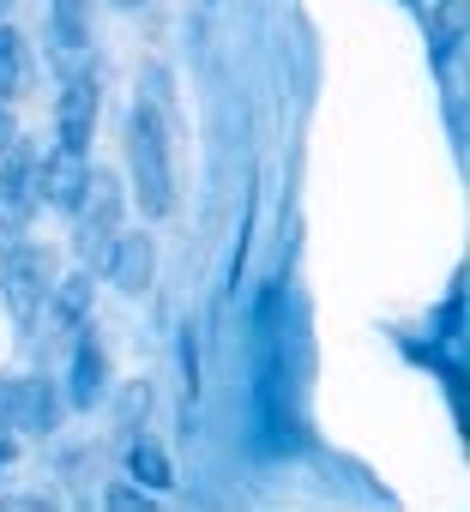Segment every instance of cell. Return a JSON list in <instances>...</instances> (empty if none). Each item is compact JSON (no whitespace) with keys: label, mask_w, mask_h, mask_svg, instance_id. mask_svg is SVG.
Masks as SVG:
<instances>
[{"label":"cell","mask_w":470,"mask_h":512,"mask_svg":"<svg viewBox=\"0 0 470 512\" xmlns=\"http://www.w3.org/2000/svg\"><path fill=\"white\" fill-rule=\"evenodd\" d=\"M109 7H145V0H109Z\"/></svg>","instance_id":"obj_16"},{"label":"cell","mask_w":470,"mask_h":512,"mask_svg":"<svg viewBox=\"0 0 470 512\" xmlns=\"http://www.w3.org/2000/svg\"><path fill=\"white\" fill-rule=\"evenodd\" d=\"M85 296H91V284L85 278H67L61 284V320H85Z\"/></svg>","instance_id":"obj_13"},{"label":"cell","mask_w":470,"mask_h":512,"mask_svg":"<svg viewBox=\"0 0 470 512\" xmlns=\"http://www.w3.org/2000/svg\"><path fill=\"white\" fill-rule=\"evenodd\" d=\"M109 506H145V494H133V488H115V494H109Z\"/></svg>","instance_id":"obj_15"},{"label":"cell","mask_w":470,"mask_h":512,"mask_svg":"<svg viewBox=\"0 0 470 512\" xmlns=\"http://www.w3.org/2000/svg\"><path fill=\"white\" fill-rule=\"evenodd\" d=\"M85 193H91V223H85V247L97 253V247H109V235H115V205H121V199H115V175H103V169H97V175L85 181Z\"/></svg>","instance_id":"obj_8"},{"label":"cell","mask_w":470,"mask_h":512,"mask_svg":"<svg viewBox=\"0 0 470 512\" xmlns=\"http://www.w3.org/2000/svg\"><path fill=\"white\" fill-rule=\"evenodd\" d=\"M97 392H103V350H97V338H85L79 362H73V404H97Z\"/></svg>","instance_id":"obj_9"},{"label":"cell","mask_w":470,"mask_h":512,"mask_svg":"<svg viewBox=\"0 0 470 512\" xmlns=\"http://www.w3.org/2000/svg\"><path fill=\"white\" fill-rule=\"evenodd\" d=\"M49 290H55V253H43V247H13V253H7V266H0V296H7L19 332L37 326Z\"/></svg>","instance_id":"obj_2"},{"label":"cell","mask_w":470,"mask_h":512,"mask_svg":"<svg viewBox=\"0 0 470 512\" xmlns=\"http://www.w3.org/2000/svg\"><path fill=\"white\" fill-rule=\"evenodd\" d=\"M127 470H133L145 488H169V482H175V476H169V458H163V446H157V440H133Z\"/></svg>","instance_id":"obj_11"},{"label":"cell","mask_w":470,"mask_h":512,"mask_svg":"<svg viewBox=\"0 0 470 512\" xmlns=\"http://www.w3.org/2000/svg\"><path fill=\"white\" fill-rule=\"evenodd\" d=\"M127 151H133V181H139V205H145V217H169V205H175V181H169V145H163V127H157V115H151L145 103L133 109Z\"/></svg>","instance_id":"obj_1"},{"label":"cell","mask_w":470,"mask_h":512,"mask_svg":"<svg viewBox=\"0 0 470 512\" xmlns=\"http://www.w3.org/2000/svg\"><path fill=\"white\" fill-rule=\"evenodd\" d=\"M91 127H97V85L91 79H73L67 97H61V145L85 151L91 145Z\"/></svg>","instance_id":"obj_7"},{"label":"cell","mask_w":470,"mask_h":512,"mask_svg":"<svg viewBox=\"0 0 470 512\" xmlns=\"http://www.w3.org/2000/svg\"><path fill=\"white\" fill-rule=\"evenodd\" d=\"M85 181H91L85 151L61 145V151L43 157V169H37V199H49L55 211H79V205H85Z\"/></svg>","instance_id":"obj_3"},{"label":"cell","mask_w":470,"mask_h":512,"mask_svg":"<svg viewBox=\"0 0 470 512\" xmlns=\"http://www.w3.org/2000/svg\"><path fill=\"white\" fill-rule=\"evenodd\" d=\"M31 205H37V169L25 157V145L13 139L7 151H0V223L25 229L31 223Z\"/></svg>","instance_id":"obj_4"},{"label":"cell","mask_w":470,"mask_h":512,"mask_svg":"<svg viewBox=\"0 0 470 512\" xmlns=\"http://www.w3.org/2000/svg\"><path fill=\"white\" fill-rule=\"evenodd\" d=\"M13 139H19V127H13V115H7V109H0V151H7Z\"/></svg>","instance_id":"obj_14"},{"label":"cell","mask_w":470,"mask_h":512,"mask_svg":"<svg viewBox=\"0 0 470 512\" xmlns=\"http://www.w3.org/2000/svg\"><path fill=\"white\" fill-rule=\"evenodd\" d=\"M55 404L43 380H7L0 386V428H49Z\"/></svg>","instance_id":"obj_6"},{"label":"cell","mask_w":470,"mask_h":512,"mask_svg":"<svg viewBox=\"0 0 470 512\" xmlns=\"http://www.w3.org/2000/svg\"><path fill=\"white\" fill-rule=\"evenodd\" d=\"M0 13H7V0H0Z\"/></svg>","instance_id":"obj_17"},{"label":"cell","mask_w":470,"mask_h":512,"mask_svg":"<svg viewBox=\"0 0 470 512\" xmlns=\"http://www.w3.org/2000/svg\"><path fill=\"white\" fill-rule=\"evenodd\" d=\"M0 97H25V37L0 25Z\"/></svg>","instance_id":"obj_10"},{"label":"cell","mask_w":470,"mask_h":512,"mask_svg":"<svg viewBox=\"0 0 470 512\" xmlns=\"http://www.w3.org/2000/svg\"><path fill=\"white\" fill-rule=\"evenodd\" d=\"M55 37H61L67 49L85 43V0H55Z\"/></svg>","instance_id":"obj_12"},{"label":"cell","mask_w":470,"mask_h":512,"mask_svg":"<svg viewBox=\"0 0 470 512\" xmlns=\"http://www.w3.org/2000/svg\"><path fill=\"white\" fill-rule=\"evenodd\" d=\"M103 266H109V284H121L127 296H139L151 284V272H157V247H151V235H121L103 253Z\"/></svg>","instance_id":"obj_5"}]
</instances>
